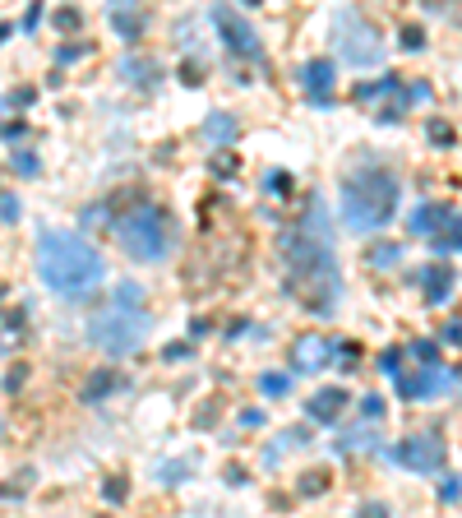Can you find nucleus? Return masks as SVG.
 <instances>
[{
	"label": "nucleus",
	"instance_id": "f257e3e1",
	"mask_svg": "<svg viewBox=\"0 0 462 518\" xmlns=\"http://www.w3.org/2000/svg\"><path fill=\"white\" fill-rule=\"evenodd\" d=\"M282 255H287L296 301L314 315H333L342 297V278H338V255H333V241H328V213H323L319 199H310V218L282 236Z\"/></svg>",
	"mask_w": 462,
	"mask_h": 518
},
{
	"label": "nucleus",
	"instance_id": "f03ea898",
	"mask_svg": "<svg viewBox=\"0 0 462 518\" xmlns=\"http://www.w3.org/2000/svg\"><path fill=\"white\" fill-rule=\"evenodd\" d=\"M37 278L61 297H84L106 278V264L79 231L46 227L37 236Z\"/></svg>",
	"mask_w": 462,
	"mask_h": 518
},
{
	"label": "nucleus",
	"instance_id": "7ed1b4c3",
	"mask_svg": "<svg viewBox=\"0 0 462 518\" xmlns=\"http://www.w3.org/2000/svg\"><path fill=\"white\" fill-rule=\"evenodd\" d=\"M398 199H402V181L388 167H361L342 181L338 209L351 231H379L398 213Z\"/></svg>",
	"mask_w": 462,
	"mask_h": 518
},
{
	"label": "nucleus",
	"instance_id": "20e7f679",
	"mask_svg": "<svg viewBox=\"0 0 462 518\" xmlns=\"http://www.w3.org/2000/svg\"><path fill=\"white\" fill-rule=\"evenodd\" d=\"M106 231L121 241L125 255H134L144 264L166 259V250H171V241H176L171 218H166L157 204H149V199H130L125 209H116L111 222H106Z\"/></svg>",
	"mask_w": 462,
	"mask_h": 518
},
{
	"label": "nucleus",
	"instance_id": "39448f33",
	"mask_svg": "<svg viewBox=\"0 0 462 518\" xmlns=\"http://www.w3.org/2000/svg\"><path fill=\"white\" fill-rule=\"evenodd\" d=\"M88 338H93L102 352H111V357H130V352H139L144 338H149V315H144V306H121V301H111V306H102L93 319H88Z\"/></svg>",
	"mask_w": 462,
	"mask_h": 518
},
{
	"label": "nucleus",
	"instance_id": "423d86ee",
	"mask_svg": "<svg viewBox=\"0 0 462 518\" xmlns=\"http://www.w3.org/2000/svg\"><path fill=\"white\" fill-rule=\"evenodd\" d=\"M333 42H338V56L347 65H375L379 56H384L375 24L361 19L356 9H338V14H333Z\"/></svg>",
	"mask_w": 462,
	"mask_h": 518
},
{
	"label": "nucleus",
	"instance_id": "0eeeda50",
	"mask_svg": "<svg viewBox=\"0 0 462 518\" xmlns=\"http://www.w3.org/2000/svg\"><path fill=\"white\" fill-rule=\"evenodd\" d=\"M393 463L411 467V472H439L444 467V444L435 435H407L393 449Z\"/></svg>",
	"mask_w": 462,
	"mask_h": 518
},
{
	"label": "nucleus",
	"instance_id": "6e6552de",
	"mask_svg": "<svg viewBox=\"0 0 462 518\" xmlns=\"http://www.w3.org/2000/svg\"><path fill=\"white\" fill-rule=\"evenodd\" d=\"M453 384H458V370H439V366L398 375V394L402 398H435V394H448Z\"/></svg>",
	"mask_w": 462,
	"mask_h": 518
},
{
	"label": "nucleus",
	"instance_id": "1a4fd4ad",
	"mask_svg": "<svg viewBox=\"0 0 462 518\" xmlns=\"http://www.w3.org/2000/svg\"><path fill=\"white\" fill-rule=\"evenodd\" d=\"M213 24H218L222 42H227L231 51H241V56H259V37H254V28L245 24V19L236 14V9L218 5V9H213Z\"/></svg>",
	"mask_w": 462,
	"mask_h": 518
},
{
	"label": "nucleus",
	"instance_id": "9d476101",
	"mask_svg": "<svg viewBox=\"0 0 462 518\" xmlns=\"http://www.w3.org/2000/svg\"><path fill=\"white\" fill-rule=\"evenodd\" d=\"M323 361H333V338H319V334L296 338V347H291V370H296V375H310V370L323 366Z\"/></svg>",
	"mask_w": 462,
	"mask_h": 518
},
{
	"label": "nucleus",
	"instance_id": "9b49d317",
	"mask_svg": "<svg viewBox=\"0 0 462 518\" xmlns=\"http://www.w3.org/2000/svg\"><path fill=\"white\" fill-rule=\"evenodd\" d=\"M301 84L319 106H328V88H333V61L328 56H314V61L301 65Z\"/></svg>",
	"mask_w": 462,
	"mask_h": 518
},
{
	"label": "nucleus",
	"instance_id": "f8f14e48",
	"mask_svg": "<svg viewBox=\"0 0 462 518\" xmlns=\"http://www.w3.org/2000/svg\"><path fill=\"white\" fill-rule=\"evenodd\" d=\"M342 407H347V389H319V394L306 403V412L314 417V422H323V426H333L342 417Z\"/></svg>",
	"mask_w": 462,
	"mask_h": 518
},
{
	"label": "nucleus",
	"instance_id": "ddd939ff",
	"mask_svg": "<svg viewBox=\"0 0 462 518\" xmlns=\"http://www.w3.org/2000/svg\"><path fill=\"white\" fill-rule=\"evenodd\" d=\"M421 287H426L430 306H444V301L453 297V269H448V264H430V269L421 273Z\"/></svg>",
	"mask_w": 462,
	"mask_h": 518
},
{
	"label": "nucleus",
	"instance_id": "4468645a",
	"mask_svg": "<svg viewBox=\"0 0 462 518\" xmlns=\"http://www.w3.org/2000/svg\"><path fill=\"white\" fill-rule=\"evenodd\" d=\"M448 218H458V213H453V209H444V204H421V209L411 213V222H407V227H411V231H421V236H430V231H435V227H444Z\"/></svg>",
	"mask_w": 462,
	"mask_h": 518
},
{
	"label": "nucleus",
	"instance_id": "2eb2a0df",
	"mask_svg": "<svg viewBox=\"0 0 462 518\" xmlns=\"http://www.w3.org/2000/svg\"><path fill=\"white\" fill-rule=\"evenodd\" d=\"M111 28L125 37V42H134V37L144 33V9H134V5H111Z\"/></svg>",
	"mask_w": 462,
	"mask_h": 518
},
{
	"label": "nucleus",
	"instance_id": "dca6fc26",
	"mask_svg": "<svg viewBox=\"0 0 462 518\" xmlns=\"http://www.w3.org/2000/svg\"><path fill=\"white\" fill-rule=\"evenodd\" d=\"M111 389H121V379H116L111 370H97V375L84 384V394H79V398H84V403H97V398H106Z\"/></svg>",
	"mask_w": 462,
	"mask_h": 518
},
{
	"label": "nucleus",
	"instance_id": "f3484780",
	"mask_svg": "<svg viewBox=\"0 0 462 518\" xmlns=\"http://www.w3.org/2000/svg\"><path fill=\"white\" fill-rule=\"evenodd\" d=\"M398 259H402V246H398V241H375V246L366 250V264H375V269H393Z\"/></svg>",
	"mask_w": 462,
	"mask_h": 518
},
{
	"label": "nucleus",
	"instance_id": "a211bd4d",
	"mask_svg": "<svg viewBox=\"0 0 462 518\" xmlns=\"http://www.w3.org/2000/svg\"><path fill=\"white\" fill-rule=\"evenodd\" d=\"M338 449L342 454H361V449H379V435L370 431V426H361V431H347L338 439Z\"/></svg>",
	"mask_w": 462,
	"mask_h": 518
},
{
	"label": "nucleus",
	"instance_id": "6ab92c4d",
	"mask_svg": "<svg viewBox=\"0 0 462 518\" xmlns=\"http://www.w3.org/2000/svg\"><path fill=\"white\" fill-rule=\"evenodd\" d=\"M204 134H209V139H236V121L231 116H209Z\"/></svg>",
	"mask_w": 462,
	"mask_h": 518
},
{
	"label": "nucleus",
	"instance_id": "aec40b11",
	"mask_svg": "<svg viewBox=\"0 0 462 518\" xmlns=\"http://www.w3.org/2000/svg\"><path fill=\"white\" fill-rule=\"evenodd\" d=\"M379 417H384V398H379V394H366V398H361V422L375 426Z\"/></svg>",
	"mask_w": 462,
	"mask_h": 518
},
{
	"label": "nucleus",
	"instance_id": "412c9836",
	"mask_svg": "<svg viewBox=\"0 0 462 518\" xmlns=\"http://www.w3.org/2000/svg\"><path fill=\"white\" fill-rule=\"evenodd\" d=\"M287 384H291L287 375H259V394H268V398H282V394H287Z\"/></svg>",
	"mask_w": 462,
	"mask_h": 518
},
{
	"label": "nucleus",
	"instance_id": "4be33fe9",
	"mask_svg": "<svg viewBox=\"0 0 462 518\" xmlns=\"http://www.w3.org/2000/svg\"><path fill=\"white\" fill-rule=\"evenodd\" d=\"M435 255H458V218L448 222V231L435 241Z\"/></svg>",
	"mask_w": 462,
	"mask_h": 518
},
{
	"label": "nucleus",
	"instance_id": "5701e85b",
	"mask_svg": "<svg viewBox=\"0 0 462 518\" xmlns=\"http://www.w3.org/2000/svg\"><path fill=\"white\" fill-rule=\"evenodd\" d=\"M407 357H416V361H426V366H435L439 343H411V347H407Z\"/></svg>",
	"mask_w": 462,
	"mask_h": 518
},
{
	"label": "nucleus",
	"instance_id": "b1692460",
	"mask_svg": "<svg viewBox=\"0 0 462 518\" xmlns=\"http://www.w3.org/2000/svg\"><path fill=\"white\" fill-rule=\"evenodd\" d=\"M0 222H19V194H0Z\"/></svg>",
	"mask_w": 462,
	"mask_h": 518
},
{
	"label": "nucleus",
	"instance_id": "393cba45",
	"mask_svg": "<svg viewBox=\"0 0 462 518\" xmlns=\"http://www.w3.org/2000/svg\"><path fill=\"white\" fill-rule=\"evenodd\" d=\"M323 482H328V472H306V477H301V491H306V495H319Z\"/></svg>",
	"mask_w": 462,
	"mask_h": 518
},
{
	"label": "nucleus",
	"instance_id": "a878e982",
	"mask_svg": "<svg viewBox=\"0 0 462 518\" xmlns=\"http://www.w3.org/2000/svg\"><path fill=\"white\" fill-rule=\"evenodd\" d=\"M402 46H407V51H421V46H426V33H421L416 24H411V28H402Z\"/></svg>",
	"mask_w": 462,
	"mask_h": 518
},
{
	"label": "nucleus",
	"instance_id": "bb28decb",
	"mask_svg": "<svg viewBox=\"0 0 462 518\" xmlns=\"http://www.w3.org/2000/svg\"><path fill=\"white\" fill-rule=\"evenodd\" d=\"M14 171L19 176H37V158L33 153H14Z\"/></svg>",
	"mask_w": 462,
	"mask_h": 518
},
{
	"label": "nucleus",
	"instance_id": "cd10ccee",
	"mask_svg": "<svg viewBox=\"0 0 462 518\" xmlns=\"http://www.w3.org/2000/svg\"><path fill=\"white\" fill-rule=\"evenodd\" d=\"M430 139L435 144H453V130H448L444 121H430Z\"/></svg>",
	"mask_w": 462,
	"mask_h": 518
},
{
	"label": "nucleus",
	"instance_id": "c85d7f7f",
	"mask_svg": "<svg viewBox=\"0 0 462 518\" xmlns=\"http://www.w3.org/2000/svg\"><path fill=\"white\" fill-rule=\"evenodd\" d=\"M306 439H310V431H287V435H282L273 449H291V444H306Z\"/></svg>",
	"mask_w": 462,
	"mask_h": 518
},
{
	"label": "nucleus",
	"instance_id": "c756f323",
	"mask_svg": "<svg viewBox=\"0 0 462 518\" xmlns=\"http://www.w3.org/2000/svg\"><path fill=\"white\" fill-rule=\"evenodd\" d=\"M398 361H402V352H398V347H388L384 357H379V370H388V375H393V370H398Z\"/></svg>",
	"mask_w": 462,
	"mask_h": 518
},
{
	"label": "nucleus",
	"instance_id": "7c9ffc66",
	"mask_svg": "<svg viewBox=\"0 0 462 518\" xmlns=\"http://www.w3.org/2000/svg\"><path fill=\"white\" fill-rule=\"evenodd\" d=\"M268 185H273V194H291V190H287V185H291V181H287V171H273V176H268Z\"/></svg>",
	"mask_w": 462,
	"mask_h": 518
},
{
	"label": "nucleus",
	"instance_id": "2f4dec72",
	"mask_svg": "<svg viewBox=\"0 0 462 518\" xmlns=\"http://www.w3.org/2000/svg\"><path fill=\"white\" fill-rule=\"evenodd\" d=\"M439 500H448V504H453V500H458V477H448V482H444V486H439Z\"/></svg>",
	"mask_w": 462,
	"mask_h": 518
},
{
	"label": "nucleus",
	"instance_id": "473e14b6",
	"mask_svg": "<svg viewBox=\"0 0 462 518\" xmlns=\"http://www.w3.org/2000/svg\"><path fill=\"white\" fill-rule=\"evenodd\" d=\"M106 500H111V504H121V500H125V491H121V482H106Z\"/></svg>",
	"mask_w": 462,
	"mask_h": 518
},
{
	"label": "nucleus",
	"instance_id": "72a5a7b5",
	"mask_svg": "<svg viewBox=\"0 0 462 518\" xmlns=\"http://www.w3.org/2000/svg\"><path fill=\"white\" fill-rule=\"evenodd\" d=\"M5 37H9V24H0V42H5Z\"/></svg>",
	"mask_w": 462,
	"mask_h": 518
}]
</instances>
